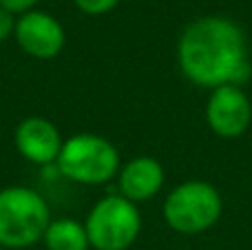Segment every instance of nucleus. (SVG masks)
Here are the masks:
<instances>
[{"mask_svg": "<svg viewBox=\"0 0 252 250\" xmlns=\"http://www.w3.org/2000/svg\"><path fill=\"white\" fill-rule=\"evenodd\" d=\"M177 62L192 84L210 91L223 84L241 87L252 75L244 29L223 16L188 22L177 42Z\"/></svg>", "mask_w": 252, "mask_h": 250, "instance_id": "obj_1", "label": "nucleus"}, {"mask_svg": "<svg viewBox=\"0 0 252 250\" xmlns=\"http://www.w3.org/2000/svg\"><path fill=\"white\" fill-rule=\"evenodd\" d=\"M51 211L38 190L7 186L0 190V248H29L44 237Z\"/></svg>", "mask_w": 252, "mask_h": 250, "instance_id": "obj_2", "label": "nucleus"}, {"mask_svg": "<svg viewBox=\"0 0 252 250\" xmlns=\"http://www.w3.org/2000/svg\"><path fill=\"white\" fill-rule=\"evenodd\" d=\"M120 153L111 140L95 133H78L64 140L56 159V168L69 182L100 186L118 177Z\"/></svg>", "mask_w": 252, "mask_h": 250, "instance_id": "obj_3", "label": "nucleus"}, {"mask_svg": "<svg viewBox=\"0 0 252 250\" xmlns=\"http://www.w3.org/2000/svg\"><path fill=\"white\" fill-rule=\"evenodd\" d=\"M223 213L219 190L204 180H188L175 186L164 199V219L182 235L210 230Z\"/></svg>", "mask_w": 252, "mask_h": 250, "instance_id": "obj_4", "label": "nucleus"}, {"mask_svg": "<svg viewBox=\"0 0 252 250\" xmlns=\"http://www.w3.org/2000/svg\"><path fill=\"white\" fill-rule=\"evenodd\" d=\"M84 228L93 250H128L142 230V213L122 195H106L89 211Z\"/></svg>", "mask_w": 252, "mask_h": 250, "instance_id": "obj_5", "label": "nucleus"}, {"mask_svg": "<svg viewBox=\"0 0 252 250\" xmlns=\"http://www.w3.org/2000/svg\"><path fill=\"white\" fill-rule=\"evenodd\" d=\"M206 124L219 137H239L252 124V102L235 84H223L210 91L206 102Z\"/></svg>", "mask_w": 252, "mask_h": 250, "instance_id": "obj_6", "label": "nucleus"}, {"mask_svg": "<svg viewBox=\"0 0 252 250\" xmlns=\"http://www.w3.org/2000/svg\"><path fill=\"white\" fill-rule=\"evenodd\" d=\"M18 47L31 58L38 60H51L64 49L66 33L58 18L47 11H31L16 18V31H13Z\"/></svg>", "mask_w": 252, "mask_h": 250, "instance_id": "obj_7", "label": "nucleus"}, {"mask_svg": "<svg viewBox=\"0 0 252 250\" xmlns=\"http://www.w3.org/2000/svg\"><path fill=\"white\" fill-rule=\"evenodd\" d=\"M13 144L18 153L31 164L38 166H53L62 151V140L58 126L47 118L31 115L25 118L13 131Z\"/></svg>", "mask_w": 252, "mask_h": 250, "instance_id": "obj_8", "label": "nucleus"}, {"mask_svg": "<svg viewBox=\"0 0 252 250\" xmlns=\"http://www.w3.org/2000/svg\"><path fill=\"white\" fill-rule=\"evenodd\" d=\"M164 177L166 173L164 166L159 164V159L151 157V155L130 157L124 166H120L118 173L120 195L133 204L148 202L161 190Z\"/></svg>", "mask_w": 252, "mask_h": 250, "instance_id": "obj_9", "label": "nucleus"}, {"mask_svg": "<svg viewBox=\"0 0 252 250\" xmlns=\"http://www.w3.org/2000/svg\"><path fill=\"white\" fill-rule=\"evenodd\" d=\"M47 250H89V235L84 224L69 217H62V219H51L47 233L42 237Z\"/></svg>", "mask_w": 252, "mask_h": 250, "instance_id": "obj_10", "label": "nucleus"}, {"mask_svg": "<svg viewBox=\"0 0 252 250\" xmlns=\"http://www.w3.org/2000/svg\"><path fill=\"white\" fill-rule=\"evenodd\" d=\"M75 7L87 16H102L120 4V0H73Z\"/></svg>", "mask_w": 252, "mask_h": 250, "instance_id": "obj_11", "label": "nucleus"}, {"mask_svg": "<svg viewBox=\"0 0 252 250\" xmlns=\"http://www.w3.org/2000/svg\"><path fill=\"white\" fill-rule=\"evenodd\" d=\"M35 2L38 0H0V7L7 9V11H11L13 16H22V13L31 11V9L35 7Z\"/></svg>", "mask_w": 252, "mask_h": 250, "instance_id": "obj_12", "label": "nucleus"}, {"mask_svg": "<svg viewBox=\"0 0 252 250\" xmlns=\"http://www.w3.org/2000/svg\"><path fill=\"white\" fill-rule=\"evenodd\" d=\"M13 31H16V16L0 7V42L13 35Z\"/></svg>", "mask_w": 252, "mask_h": 250, "instance_id": "obj_13", "label": "nucleus"}, {"mask_svg": "<svg viewBox=\"0 0 252 250\" xmlns=\"http://www.w3.org/2000/svg\"><path fill=\"white\" fill-rule=\"evenodd\" d=\"M0 250H2V248H0Z\"/></svg>", "mask_w": 252, "mask_h": 250, "instance_id": "obj_14", "label": "nucleus"}]
</instances>
